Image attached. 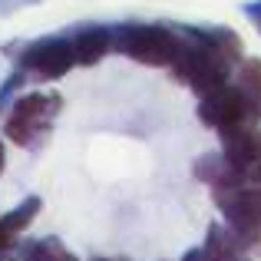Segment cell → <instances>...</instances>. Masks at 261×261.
<instances>
[{
  "label": "cell",
  "mask_w": 261,
  "mask_h": 261,
  "mask_svg": "<svg viewBox=\"0 0 261 261\" xmlns=\"http://www.w3.org/2000/svg\"><path fill=\"white\" fill-rule=\"evenodd\" d=\"M222 152L231 166H238L245 172L248 166L261 162V129L251 122V126L238 129V133H228L222 136Z\"/></svg>",
  "instance_id": "52a82bcc"
},
{
  "label": "cell",
  "mask_w": 261,
  "mask_h": 261,
  "mask_svg": "<svg viewBox=\"0 0 261 261\" xmlns=\"http://www.w3.org/2000/svg\"><path fill=\"white\" fill-rule=\"evenodd\" d=\"M251 23H255V27H258V33H261V17H258V20H251Z\"/></svg>",
  "instance_id": "7402d4cb"
},
{
  "label": "cell",
  "mask_w": 261,
  "mask_h": 261,
  "mask_svg": "<svg viewBox=\"0 0 261 261\" xmlns=\"http://www.w3.org/2000/svg\"><path fill=\"white\" fill-rule=\"evenodd\" d=\"M185 40L159 23H119L113 27V50L146 66H172Z\"/></svg>",
  "instance_id": "6da1fadb"
},
{
  "label": "cell",
  "mask_w": 261,
  "mask_h": 261,
  "mask_svg": "<svg viewBox=\"0 0 261 261\" xmlns=\"http://www.w3.org/2000/svg\"><path fill=\"white\" fill-rule=\"evenodd\" d=\"M182 40H185L182 53H178L175 63L169 66L178 83H185L189 89H195L198 96L208 93V89H215V86H222V83H228L231 63H225V60L218 57V53L212 50L202 37H195L192 27H185V30H182Z\"/></svg>",
  "instance_id": "7a4b0ae2"
},
{
  "label": "cell",
  "mask_w": 261,
  "mask_h": 261,
  "mask_svg": "<svg viewBox=\"0 0 261 261\" xmlns=\"http://www.w3.org/2000/svg\"><path fill=\"white\" fill-rule=\"evenodd\" d=\"M0 261H17V258H13V251H0Z\"/></svg>",
  "instance_id": "44dd1931"
},
{
  "label": "cell",
  "mask_w": 261,
  "mask_h": 261,
  "mask_svg": "<svg viewBox=\"0 0 261 261\" xmlns=\"http://www.w3.org/2000/svg\"><path fill=\"white\" fill-rule=\"evenodd\" d=\"M242 10H245V13H248V17H251V20H258V17H261V0H255V4H245V7H242Z\"/></svg>",
  "instance_id": "ac0fdd59"
},
{
  "label": "cell",
  "mask_w": 261,
  "mask_h": 261,
  "mask_svg": "<svg viewBox=\"0 0 261 261\" xmlns=\"http://www.w3.org/2000/svg\"><path fill=\"white\" fill-rule=\"evenodd\" d=\"M195 113H198V119H202V126L215 129L218 136L238 133V129L258 122V116H255V109H251V102L245 99V93L238 86H228V83L202 93Z\"/></svg>",
  "instance_id": "277c9868"
},
{
  "label": "cell",
  "mask_w": 261,
  "mask_h": 261,
  "mask_svg": "<svg viewBox=\"0 0 261 261\" xmlns=\"http://www.w3.org/2000/svg\"><path fill=\"white\" fill-rule=\"evenodd\" d=\"M99 261H102V258H99Z\"/></svg>",
  "instance_id": "d4e9b609"
},
{
  "label": "cell",
  "mask_w": 261,
  "mask_h": 261,
  "mask_svg": "<svg viewBox=\"0 0 261 261\" xmlns=\"http://www.w3.org/2000/svg\"><path fill=\"white\" fill-rule=\"evenodd\" d=\"M23 80H27V73L20 70V66H17V70H13V73H10L7 80H4V86H0V109H7V102H10V96L17 93L20 86H23Z\"/></svg>",
  "instance_id": "5bb4252c"
},
{
  "label": "cell",
  "mask_w": 261,
  "mask_h": 261,
  "mask_svg": "<svg viewBox=\"0 0 261 261\" xmlns=\"http://www.w3.org/2000/svg\"><path fill=\"white\" fill-rule=\"evenodd\" d=\"M238 89L245 93V99L251 102L255 116L261 119V60L258 57H245L238 63Z\"/></svg>",
  "instance_id": "8fae6325"
},
{
  "label": "cell",
  "mask_w": 261,
  "mask_h": 261,
  "mask_svg": "<svg viewBox=\"0 0 261 261\" xmlns=\"http://www.w3.org/2000/svg\"><path fill=\"white\" fill-rule=\"evenodd\" d=\"M13 248H17V231H10L0 218V251H13Z\"/></svg>",
  "instance_id": "9a60e30c"
},
{
  "label": "cell",
  "mask_w": 261,
  "mask_h": 261,
  "mask_svg": "<svg viewBox=\"0 0 261 261\" xmlns=\"http://www.w3.org/2000/svg\"><path fill=\"white\" fill-rule=\"evenodd\" d=\"M212 195L238 245L255 248L261 242V185H225V189H212Z\"/></svg>",
  "instance_id": "3957f363"
},
{
  "label": "cell",
  "mask_w": 261,
  "mask_h": 261,
  "mask_svg": "<svg viewBox=\"0 0 261 261\" xmlns=\"http://www.w3.org/2000/svg\"><path fill=\"white\" fill-rule=\"evenodd\" d=\"M73 50H76L80 66H93L113 50V30L109 27H86L73 37Z\"/></svg>",
  "instance_id": "ba28073f"
},
{
  "label": "cell",
  "mask_w": 261,
  "mask_h": 261,
  "mask_svg": "<svg viewBox=\"0 0 261 261\" xmlns=\"http://www.w3.org/2000/svg\"><path fill=\"white\" fill-rule=\"evenodd\" d=\"M182 261H202V248H189L182 255Z\"/></svg>",
  "instance_id": "d6986e66"
},
{
  "label": "cell",
  "mask_w": 261,
  "mask_h": 261,
  "mask_svg": "<svg viewBox=\"0 0 261 261\" xmlns=\"http://www.w3.org/2000/svg\"><path fill=\"white\" fill-rule=\"evenodd\" d=\"M73 66H76V50H73V40H66V37L33 40L20 53V70L30 80H37V83H50V80L66 76Z\"/></svg>",
  "instance_id": "8992f818"
},
{
  "label": "cell",
  "mask_w": 261,
  "mask_h": 261,
  "mask_svg": "<svg viewBox=\"0 0 261 261\" xmlns=\"http://www.w3.org/2000/svg\"><path fill=\"white\" fill-rule=\"evenodd\" d=\"M242 261H248V258H245V255H242Z\"/></svg>",
  "instance_id": "cb8c5ba5"
},
{
  "label": "cell",
  "mask_w": 261,
  "mask_h": 261,
  "mask_svg": "<svg viewBox=\"0 0 261 261\" xmlns=\"http://www.w3.org/2000/svg\"><path fill=\"white\" fill-rule=\"evenodd\" d=\"M242 245L231 235L228 225H208V235L202 245V261H242Z\"/></svg>",
  "instance_id": "9c48e42d"
},
{
  "label": "cell",
  "mask_w": 261,
  "mask_h": 261,
  "mask_svg": "<svg viewBox=\"0 0 261 261\" xmlns=\"http://www.w3.org/2000/svg\"><path fill=\"white\" fill-rule=\"evenodd\" d=\"M20 261H80V258L73 255V251L66 248L60 238L46 235V238H40V242L27 245V248H23V258H20Z\"/></svg>",
  "instance_id": "7c38bea8"
},
{
  "label": "cell",
  "mask_w": 261,
  "mask_h": 261,
  "mask_svg": "<svg viewBox=\"0 0 261 261\" xmlns=\"http://www.w3.org/2000/svg\"><path fill=\"white\" fill-rule=\"evenodd\" d=\"M27 4H40V0H0V13H13Z\"/></svg>",
  "instance_id": "2e32d148"
},
{
  "label": "cell",
  "mask_w": 261,
  "mask_h": 261,
  "mask_svg": "<svg viewBox=\"0 0 261 261\" xmlns=\"http://www.w3.org/2000/svg\"><path fill=\"white\" fill-rule=\"evenodd\" d=\"M192 33H195V37H202L205 43H208L212 50L225 60V63L235 66V63H242V60H245L242 37H238L235 30H228V27H212V30H198V27H192Z\"/></svg>",
  "instance_id": "30bf717a"
},
{
  "label": "cell",
  "mask_w": 261,
  "mask_h": 261,
  "mask_svg": "<svg viewBox=\"0 0 261 261\" xmlns=\"http://www.w3.org/2000/svg\"><path fill=\"white\" fill-rule=\"evenodd\" d=\"M63 109V96H46V93H20L13 102V113L4 122V136L17 146L37 142L40 133H46L53 116Z\"/></svg>",
  "instance_id": "5b68a950"
},
{
  "label": "cell",
  "mask_w": 261,
  "mask_h": 261,
  "mask_svg": "<svg viewBox=\"0 0 261 261\" xmlns=\"http://www.w3.org/2000/svg\"><path fill=\"white\" fill-rule=\"evenodd\" d=\"M4 166H7V149H4V139H0V175H4Z\"/></svg>",
  "instance_id": "ffe728a7"
},
{
  "label": "cell",
  "mask_w": 261,
  "mask_h": 261,
  "mask_svg": "<svg viewBox=\"0 0 261 261\" xmlns=\"http://www.w3.org/2000/svg\"><path fill=\"white\" fill-rule=\"evenodd\" d=\"M40 205H43V202H40V195H30V198H23L13 212H7V215H0V218H4V225L10 231H17V235H20V231H27V228H30V222L40 215Z\"/></svg>",
  "instance_id": "4fadbf2b"
},
{
  "label": "cell",
  "mask_w": 261,
  "mask_h": 261,
  "mask_svg": "<svg viewBox=\"0 0 261 261\" xmlns=\"http://www.w3.org/2000/svg\"><path fill=\"white\" fill-rule=\"evenodd\" d=\"M245 182H248V185H261V162H255V166L245 169Z\"/></svg>",
  "instance_id": "e0dca14e"
},
{
  "label": "cell",
  "mask_w": 261,
  "mask_h": 261,
  "mask_svg": "<svg viewBox=\"0 0 261 261\" xmlns=\"http://www.w3.org/2000/svg\"><path fill=\"white\" fill-rule=\"evenodd\" d=\"M255 248H258V251H261V242H258V245H255Z\"/></svg>",
  "instance_id": "603a6c76"
}]
</instances>
